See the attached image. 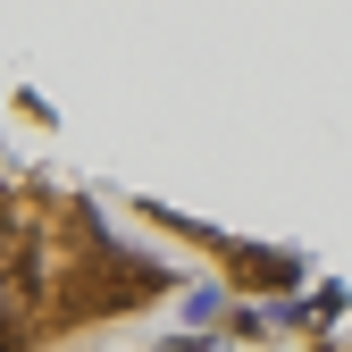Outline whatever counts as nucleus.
Wrapping results in <instances>:
<instances>
[{"label":"nucleus","instance_id":"f257e3e1","mask_svg":"<svg viewBox=\"0 0 352 352\" xmlns=\"http://www.w3.org/2000/svg\"><path fill=\"white\" fill-rule=\"evenodd\" d=\"M160 294L168 277L135 269V252H118L84 201L51 185H0V352H42Z\"/></svg>","mask_w":352,"mask_h":352}]
</instances>
